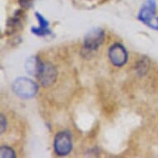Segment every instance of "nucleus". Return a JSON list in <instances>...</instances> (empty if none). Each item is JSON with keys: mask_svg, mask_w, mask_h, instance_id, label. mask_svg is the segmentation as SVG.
Returning <instances> with one entry per match:
<instances>
[{"mask_svg": "<svg viewBox=\"0 0 158 158\" xmlns=\"http://www.w3.org/2000/svg\"><path fill=\"white\" fill-rule=\"evenodd\" d=\"M148 68H149V62H148V60H145V59L142 60L139 62V64L137 65V72L139 73L140 75H145L147 71L148 70Z\"/></svg>", "mask_w": 158, "mask_h": 158, "instance_id": "10", "label": "nucleus"}, {"mask_svg": "<svg viewBox=\"0 0 158 158\" xmlns=\"http://www.w3.org/2000/svg\"><path fill=\"white\" fill-rule=\"evenodd\" d=\"M42 65V62L36 56H31L25 63V68L30 75H37Z\"/></svg>", "mask_w": 158, "mask_h": 158, "instance_id": "7", "label": "nucleus"}, {"mask_svg": "<svg viewBox=\"0 0 158 158\" xmlns=\"http://www.w3.org/2000/svg\"><path fill=\"white\" fill-rule=\"evenodd\" d=\"M33 0H19V4L24 8H29L32 5Z\"/></svg>", "mask_w": 158, "mask_h": 158, "instance_id": "12", "label": "nucleus"}, {"mask_svg": "<svg viewBox=\"0 0 158 158\" xmlns=\"http://www.w3.org/2000/svg\"><path fill=\"white\" fill-rule=\"evenodd\" d=\"M31 31L32 33L35 34L36 36H48V35H51V34H52V31H51L49 28L45 29V28H41V27H31Z\"/></svg>", "mask_w": 158, "mask_h": 158, "instance_id": "9", "label": "nucleus"}, {"mask_svg": "<svg viewBox=\"0 0 158 158\" xmlns=\"http://www.w3.org/2000/svg\"><path fill=\"white\" fill-rule=\"evenodd\" d=\"M156 0H147L139 10L137 18L150 28L158 31V17L156 16Z\"/></svg>", "mask_w": 158, "mask_h": 158, "instance_id": "1", "label": "nucleus"}, {"mask_svg": "<svg viewBox=\"0 0 158 158\" xmlns=\"http://www.w3.org/2000/svg\"><path fill=\"white\" fill-rule=\"evenodd\" d=\"M0 126H1V133H3L6 129V127H7V121H6V118L3 116V114H1V123H0Z\"/></svg>", "mask_w": 158, "mask_h": 158, "instance_id": "13", "label": "nucleus"}, {"mask_svg": "<svg viewBox=\"0 0 158 158\" xmlns=\"http://www.w3.org/2000/svg\"><path fill=\"white\" fill-rule=\"evenodd\" d=\"M105 35L104 31L100 28L95 27L89 31L84 39V45L89 50H96L104 42Z\"/></svg>", "mask_w": 158, "mask_h": 158, "instance_id": "6", "label": "nucleus"}, {"mask_svg": "<svg viewBox=\"0 0 158 158\" xmlns=\"http://www.w3.org/2000/svg\"><path fill=\"white\" fill-rule=\"evenodd\" d=\"M109 57L113 65L121 67L127 63L128 54L127 50L125 49L123 45L115 43L109 48Z\"/></svg>", "mask_w": 158, "mask_h": 158, "instance_id": "4", "label": "nucleus"}, {"mask_svg": "<svg viewBox=\"0 0 158 158\" xmlns=\"http://www.w3.org/2000/svg\"><path fill=\"white\" fill-rule=\"evenodd\" d=\"M13 90L16 95L22 98H31L38 91L36 82L27 77H19L13 84Z\"/></svg>", "mask_w": 158, "mask_h": 158, "instance_id": "2", "label": "nucleus"}, {"mask_svg": "<svg viewBox=\"0 0 158 158\" xmlns=\"http://www.w3.org/2000/svg\"><path fill=\"white\" fill-rule=\"evenodd\" d=\"M0 152L2 158H14L16 156L15 152L8 146H2L0 148Z\"/></svg>", "mask_w": 158, "mask_h": 158, "instance_id": "8", "label": "nucleus"}, {"mask_svg": "<svg viewBox=\"0 0 158 158\" xmlns=\"http://www.w3.org/2000/svg\"><path fill=\"white\" fill-rule=\"evenodd\" d=\"M54 148L58 155H68L72 150V137L70 132L67 131L59 132L55 137Z\"/></svg>", "mask_w": 158, "mask_h": 158, "instance_id": "3", "label": "nucleus"}, {"mask_svg": "<svg viewBox=\"0 0 158 158\" xmlns=\"http://www.w3.org/2000/svg\"><path fill=\"white\" fill-rule=\"evenodd\" d=\"M35 15H36V19H37V21H38L39 23V27L45 29L49 28V27H49V23H48V21H47V19H46L41 13L36 12Z\"/></svg>", "mask_w": 158, "mask_h": 158, "instance_id": "11", "label": "nucleus"}, {"mask_svg": "<svg viewBox=\"0 0 158 158\" xmlns=\"http://www.w3.org/2000/svg\"><path fill=\"white\" fill-rule=\"evenodd\" d=\"M36 77L44 87H49L56 81L57 71L52 64L42 63Z\"/></svg>", "mask_w": 158, "mask_h": 158, "instance_id": "5", "label": "nucleus"}]
</instances>
